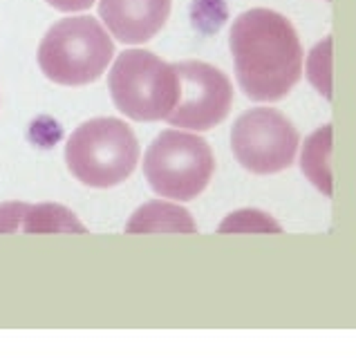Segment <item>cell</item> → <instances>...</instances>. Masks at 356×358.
<instances>
[{
  "instance_id": "4fadbf2b",
  "label": "cell",
  "mask_w": 356,
  "mask_h": 358,
  "mask_svg": "<svg viewBox=\"0 0 356 358\" xmlns=\"http://www.w3.org/2000/svg\"><path fill=\"white\" fill-rule=\"evenodd\" d=\"M329 48L332 41H322L316 50H311L309 56V81L314 83L320 94L332 99V85H329Z\"/></svg>"
},
{
  "instance_id": "ba28073f",
  "label": "cell",
  "mask_w": 356,
  "mask_h": 358,
  "mask_svg": "<svg viewBox=\"0 0 356 358\" xmlns=\"http://www.w3.org/2000/svg\"><path fill=\"white\" fill-rule=\"evenodd\" d=\"M171 7L173 0H101L99 16L117 41L139 45L166 25Z\"/></svg>"
},
{
  "instance_id": "30bf717a",
  "label": "cell",
  "mask_w": 356,
  "mask_h": 358,
  "mask_svg": "<svg viewBox=\"0 0 356 358\" xmlns=\"http://www.w3.org/2000/svg\"><path fill=\"white\" fill-rule=\"evenodd\" d=\"M128 233H197L191 213L171 201H148L132 213Z\"/></svg>"
},
{
  "instance_id": "8fae6325",
  "label": "cell",
  "mask_w": 356,
  "mask_h": 358,
  "mask_svg": "<svg viewBox=\"0 0 356 358\" xmlns=\"http://www.w3.org/2000/svg\"><path fill=\"white\" fill-rule=\"evenodd\" d=\"M329 155H332V126H322L305 141L303 148V173L322 195L332 197V171H329Z\"/></svg>"
},
{
  "instance_id": "7c38bea8",
  "label": "cell",
  "mask_w": 356,
  "mask_h": 358,
  "mask_svg": "<svg viewBox=\"0 0 356 358\" xmlns=\"http://www.w3.org/2000/svg\"><path fill=\"white\" fill-rule=\"evenodd\" d=\"M220 233H229V231H264V233H283V227L278 222H273L266 213L260 210H238L233 215L227 217V222L220 224Z\"/></svg>"
},
{
  "instance_id": "5bb4252c",
  "label": "cell",
  "mask_w": 356,
  "mask_h": 358,
  "mask_svg": "<svg viewBox=\"0 0 356 358\" xmlns=\"http://www.w3.org/2000/svg\"><path fill=\"white\" fill-rule=\"evenodd\" d=\"M59 11H83L94 5V0H45Z\"/></svg>"
},
{
  "instance_id": "8992f818",
  "label": "cell",
  "mask_w": 356,
  "mask_h": 358,
  "mask_svg": "<svg viewBox=\"0 0 356 358\" xmlns=\"http://www.w3.org/2000/svg\"><path fill=\"white\" fill-rule=\"evenodd\" d=\"M236 159L255 175H273L296 159L298 130L285 115L271 108L244 112L231 130Z\"/></svg>"
},
{
  "instance_id": "6da1fadb",
  "label": "cell",
  "mask_w": 356,
  "mask_h": 358,
  "mask_svg": "<svg viewBox=\"0 0 356 358\" xmlns=\"http://www.w3.org/2000/svg\"><path fill=\"white\" fill-rule=\"evenodd\" d=\"M242 92L253 101H280L303 74V45L294 25L273 9L240 14L229 34Z\"/></svg>"
},
{
  "instance_id": "7a4b0ae2",
  "label": "cell",
  "mask_w": 356,
  "mask_h": 358,
  "mask_svg": "<svg viewBox=\"0 0 356 358\" xmlns=\"http://www.w3.org/2000/svg\"><path fill=\"white\" fill-rule=\"evenodd\" d=\"M38 65L59 85H87L106 72L115 43L92 16L63 18L48 29L38 45Z\"/></svg>"
},
{
  "instance_id": "277c9868",
  "label": "cell",
  "mask_w": 356,
  "mask_h": 358,
  "mask_svg": "<svg viewBox=\"0 0 356 358\" xmlns=\"http://www.w3.org/2000/svg\"><path fill=\"white\" fill-rule=\"evenodd\" d=\"M115 106L135 121L169 119L180 101V74L148 50H126L108 74Z\"/></svg>"
},
{
  "instance_id": "9c48e42d",
  "label": "cell",
  "mask_w": 356,
  "mask_h": 358,
  "mask_svg": "<svg viewBox=\"0 0 356 358\" xmlns=\"http://www.w3.org/2000/svg\"><path fill=\"white\" fill-rule=\"evenodd\" d=\"M87 229L61 204H0V233H85Z\"/></svg>"
},
{
  "instance_id": "3957f363",
  "label": "cell",
  "mask_w": 356,
  "mask_h": 358,
  "mask_svg": "<svg viewBox=\"0 0 356 358\" xmlns=\"http://www.w3.org/2000/svg\"><path fill=\"white\" fill-rule=\"evenodd\" d=\"M65 162L81 184L113 188L132 175L139 162V143L124 121L92 119L79 126L65 143Z\"/></svg>"
},
{
  "instance_id": "52a82bcc",
  "label": "cell",
  "mask_w": 356,
  "mask_h": 358,
  "mask_svg": "<svg viewBox=\"0 0 356 358\" xmlns=\"http://www.w3.org/2000/svg\"><path fill=\"white\" fill-rule=\"evenodd\" d=\"M180 74V101L169 115L171 126L211 130L227 119L233 103V87L225 72L202 61L175 63Z\"/></svg>"
},
{
  "instance_id": "5b68a950",
  "label": "cell",
  "mask_w": 356,
  "mask_h": 358,
  "mask_svg": "<svg viewBox=\"0 0 356 358\" xmlns=\"http://www.w3.org/2000/svg\"><path fill=\"white\" fill-rule=\"evenodd\" d=\"M213 171L211 145L184 130H164L143 157V173L150 188L166 199L188 201L202 195Z\"/></svg>"
}]
</instances>
